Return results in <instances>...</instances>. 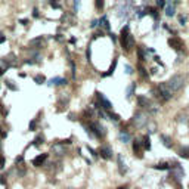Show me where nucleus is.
I'll return each instance as SVG.
<instances>
[{"label":"nucleus","instance_id":"nucleus-42","mask_svg":"<svg viewBox=\"0 0 189 189\" xmlns=\"http://www.w3.org/2000/svg\"><path fill=\"white\" fill-rule=\"evenodd\" d=\"M22 160H24V157H22V155H19V157H18V158H16V162H21V161H22Z\"/></svg>","mask_w":189,"mask_h":189},{"label":"nucleus","instance_id":"nucleus-11","mask_svg":"<svg viewBox=\"0 0 189 189\" xmlns=\"http://www.w3.org/2000/svg\"><path fill=\"white\" fill-rule=\"evenodd\" d=\"M179 2H173V3H169L166 6V15L167 16H173L176 14V5H177Z\"/></svg>","mask_w":189,"mask_h":189},{"label":"nucleus","instance_id":"nucleus-12","mask_svg":"<svg viewBox=\"0 0 189 189\" xmlns=\"http://www.w3.org/2000/svg\"><path fill=\"white\" fill-rule=\"evenodd\" d=\"M160 139L162 142V145H164L166 148H171L173 146V142H171V137L167 136V134H160Z\"/></svg>","mask_w":189,"mask_h":189},{"label":"nucleus","instance_id":"nucleus-41","mask_svg":"<svg viewBox=\"0 0 189 189\" xmlns=\"http://www.w3.org/2000/svg\"><path fill=\"white\" fill-rule=\"evenodd\" d=\"M111 35V39H112V42H117V37H115V34H109Z\"/></svg>","mask_w":189,"mask_h":189},{"label":"nucleus","instance_id":"nucleus-45","mask_svg":"<svg viewBox=\"0 0 189 189\" xmlns=\"http://www.w3.org/2000/svg\"><path fill=\"white\" fill-rule=\"evenodd\" d=\"M0 148H2V143H0Z\"/></svg>","mask_w":189,"mask_h":189},{"label":"nucleus","instance_id":"nucleus-15","mask_svg":"<svg viewBox=\"0 0 189 189\" xmlns=\"http://www.w3.org/2000/svg\"><path fill=\"white\" fill-rule=\"evenodd\" d=\"M137 102H139V105L143 106V108H149L151 106V102H149V99L146 96H139V98H137Z\"/></svg>","mask_w":189,"mask_h":189},{"label":"nucleus","instance_id":"nucleus-7","mask_svg":"<svg viewBox=\"0 0 189 189\" xmlns=\"http://www.w3.org/2000/svg\"><path fill=\"white\" fill-rule=\"evenodd\" d=\"M130 6H132V3L120 5L118 9H117V15H118L120 18H127V16H129V12H130Z\"/></svg>","mask_w":189,"mask_h":189},{"label":"nucleus","instance_id":"nucleus-32","mask_svg":"<svg viewBox=\"0 0 189 189\" xmlns=\"http://www.w3.org/2000/svg\"><path fill=\"white\" fill-rule=\"evenodd\" d=\"M139 71H141V75L142 77H148V74H146V70L143 67H139Z\"/></svg>","mask_w":189,"mask_h":189},{"label":"nucleus","instance_id":"nucleus-22","mask_svg":"<svg viewBox=\"0 0 189 189\" xmlns=\"http://www.w3.org/2000/svg\"><path fill=\"white\" fill-rule=\"evenodd\" d=\"M179 155H180L182 158H189V148H182V149L179 151Z\"/></svg>","mask_w":189,"mask_h":189},{"label":"nucleus","instance_id":"nucleus-38","mask_svg":"<svg viewBox=\"0 0 189 189\" xmlns=\"http://www.w3.org/2000/svg\"><path fill=\"white\" fill-rule=\"evenodd\" d=\"M86 58H87V61H90V49H87V52H86Z\"/></svg>","mask_w":189,"mask_h":189},{"label":"nucleus","instance_id":"nucleus-25","mask_svg":"<svg viewBox=\"0 0 189 189\" xmlns=\"http://www.w3.org/2000/svg\"><path fill=\"white\" fill-rule=\"evenodd\" d=\"M33 143H34V145H35V146H40V145H42V143H43V136H42V134H40V136H39V137H37V139H34V142H33Z\"/></svg>","mask_w":189,"mask_h":189},{"label":"nucleus","instance_id":"nucleus-23","mask_svg":"<svg viewBox=\"0 0 189 189\" xmlns=\"http://www.w3.org/2000/svg\"><path fill=\"white\" fill-rule=\"evenodd\" d=\"M34 81H35L37 84H43V83L46 81V78H44V75L39 74V75H35V77H34Z\"/></svg>","mask_w":189,"mask_h":189},{"label":"nucleus","instance_id":"nucleus-2","mask_svg":"<svg viewBox=\"0 0 189 189\" xmlns=\"http://www.w3.org/2000/svg\"><path fill=\"white\" fill-rule=\"evenodd\" d=\"M183 81H185L183 75L176 74V75H173V77L167 81V86L170 87V90H171V92H176V90H179L180 87L183 86Z\"/></svg>","mask_w":189,"mask_h":189},{"label":"nucleus","instance_id":"nucleus-36","mask_svg":"<svg viewBox=\"0 0 189 189\" xmlns=\"http://www.w3.org/2000/svg\"><path fill=\"white\" fill-rule=\"evenodd\" d=\"M5 167V157H0V169Z\"/></svg>","mask_w":189,"mask_h":189},{"label":"nucleus","instance_id":"nucleus-30","mask_svg":"<svg viewBox=\"0 0 189 189\" xmlns=\"http://www.w3.org/2000/svg\"><path fill=\"white\" fill-rule=\"evenodd\" d=\"M157 6L158 8H164V6H167V3L164 2V0H157Z\"/></svg>","mask_w":189,"mask_h":189},{"label":"nucleus","instance_id":"nucleus-14","mask_svg":"<svg viewBox=\"0 0 189 189\" xmlns=\"http://www.w3.org/2000/svg\"><path fill=\"white\" fill-rule=\"evenodd\" d=\"M118 169H120V173L124 174V173H127V166H126V162L123 160V155L118 154Z\"/></svg>","mask_w":189,"mask_h":189},{"label":"nucleus","instance_id":"nucleus-3","mask_svg":"<svg viewBox=\"0 0 189 189\" xmlns=\"http://www.w3.org/2000/svg\"><path fill=\"white\" fill-rule=\"evenodd\" d=\"M158 96H160L162 100H169V99H171L173 92L170 90V87L167 86V83H161V84L158 86Z\"/></svg>","mask_w":189,"mask_h":189},{"label":"nucleus","instance_id":"nucleus-4","mask_svg":"<svg viewBox=\"0 0 189 189\" xmlns=\"http://www.w3.org/2000/svg\"><path fill=\"white\" fill-rule=\"evenodd\" d=\"M95 95H96V99H98V102L100 104V106H102L104 109H106V111L109 112V111H111V108H112V104H111L109 100H108V99H106L102 93H100V92H96Z\"/></svg>","mask_w":189,"mask_h":189},{"label":"nucleus","instance_id":"nucleus-27","mask_svg":"<svg viewBox=\"0 0 189 189\" xmlns=\"http://www.w3.org/2000/svg\"><path fill=\"white\" fill-rule=\"evenodd\" d=\"M6 86L9 87V89H14V90H18V87H16V86L14 84V81H10V80H8V81H6Z\"/></svg>","mask_w":189,"mask_h":189},{"label":"nucleus","instance_id":"nucleus-24","mask_svg":"<svg viewBox=\"0 0 189 189\" xmlns=\"http://www.w3.org/2000/svg\"><path fill=\"white\" fill-rule=\"evenodd\" d=\"M137 55H139V59H141V61H146V56H145V52H143L142 47L137 49Z\"/></svg>","mask_w":189,"mask_h":189},{"label":"nucleus","instance_id":"nucleus-33","mask_svg":"<svg viewBox=\"0 0 189 189\" xmlns=\"http://www.w3.org/2000/svg\"><path fill=\"white\" fill-rule=\"evenodd\" d=\"M33 16H34V18H39V16H40V12H39V9H35V8L33 9Z\"/></svg>","mask_w":189,"mask_h":189},{"label":"nucleus","instance_id":"nucleus-43","mask_svg":"<svg viewBox=\"0 0 189 189\" xmlns=\"http://www.w3.org/2000/svg\"><path fill=\"white\" fill-rule=\"evenodd\" d=\"M5 40H6V37H5V35L0 37V43H5Z\"/></svg>","mask_w":189,"mask_h":189},{"label":"nucleus","instance_id":"nucleus-26","mask_svg":"<svg viewBox=\"0 0 189 189\" xmlns=\"http://www.w3.org/2000/svg\"><path fill=\"white\" fill-rule=\"evenodd\" d=\"M108 115L111 117V120H114V121H120V115H118V114H114V112H111V111H109V112H108Z\"/></svg>","mask_w":189,"mask_h":189},{"label":"nucleus","instance_id":"nucleus-37","mask_svg":"<svg viewBox=\"0 0 189 189\" xmlns=\"http://www.w3.org/2000/svg\"><path fill=\"white\" fill-rule=\"evenodd\" d=\"M50 6H52V8H55V9L61 8V5H59V3H55V2H50Z\"/></svg>","mask_w":189,"mask_h":189},{"label":"nucleus","instance_id":"nucleus-13","mask_svg":"<svg viewBox=\"0 0 189 189\" xmlns=\"http://www.w3.org/2000/svg\"><path fill=\"white\" fill-rule=\"evenodd\" d=\"M118 139H120L123 143H129V142H130V134L126 132V130H121V132L118 133Z\"/></svg>","mask_w":189,"mask_h":189},{"label":"nucleus","instance_id":"nucleus-10","mask_svg":"<svg viewBox=\"0 0 189 189\" xmlns=\"http://www.w3.org/2000/svg\"><path fill=\"white\" fill-rule=\"evenodd\" d=\"M47 160V154H42V155H39V157H35L34 160H33V164L35 166V167H42L43 164H44V161Z\"/></svg>","mask_w":189,"mask_h":189},{"label":"nucleus","instance_id":"nucleus-29","mask_svg":"<svg viewBox=\"0 0 189 189\" xmlns=\"http://www.w3.org/2000/svg\"><path fill=\"white\" fill-rule=\"evenodd\" d=\"M99 25H100V24H99V19H93L92 24H90V27H92V28H98Z\"/></svg>","mask_w":189,"mask_h":189},{"label":"nucleus","instance_id":"nucleus-18","mask_svg":"<svg viewBox=\"0 0 189 189\" xmlns=\"http://www.w3.org/2000/svg\"><path fill=\"white\" fill-rule=\"evenodd\" d=\"M115 67H117V59H114V61H112V64H111V67H109L108 72H104V74H102V77H108V75H112V74H114V70H115Z\"/></svg>","mask_w":189,"mask_h":189},{"label":"nucleus","instance_id":"nucleus-19","mask_svg":"<svg viewBox=\"0 0 189 189\" xmlns=\"http://www.w3.org/2000/svg\"><path fill=\"white\" fill-rule=\"evenodd\" d=\"M141 146H142V142H141V141H134V142H133V151H134V154H137L139 157H142V155H141Z\"/></svg>","mask_w":189,"mask_h":189},{"label":"nucleus","instance_id":"nucleus-44","mask_svg":"<svg viewBox=\"0 0 189 189\" xmlns=\"http://www.w3.org/2000/svg\"><path fill=\"white\" fill-rule=\"evenodd\" d=\"M118 189H127V186H121V188H118Z\"/></svg>","mask_w":189,"mask_h":189},{"label":"nucleus","instance_id":"nucleus-9","mask_svg":"<svg viewBox=\"0 0 189 189\" xmlns=\"http://www.w3.org/2000/svg\"><path fill=\"white\" fill-rule=\"evenodd\" d=\"M99 154H100V157H102V158L109 160V158H112V149L109 146H104V148L99 149Z\"/></svg>","mask_w":189,"mask_h":189},{"label":"nucleus","instance_id":"nucleus-34","mask_svg":"<svg viewBox=\"0 0 189 189\" xmlns=\"http://www.w3.org/2000/svg\"><path fill=\"white\" fill-rule=\"evenodd\" d=\"M87 149H89V152L92 154V157H95V158L98 157V152H96V151H93V149H92L90 146H87Z\"/></svg>","mask_w":189,"mask_h":189},{"label":"nucleus","instance_id":"nucleus-20","mask_svg":"<svg viewBox=\"0 0 189 189\" xmlns=\"http://www.w3.org/2000/svg\"><path fill=\"white\" fill-rule=\"evenodd\" d=\"M155 170H170V164H167V162H161V164H157L154 166Z\"/></svg>","mask_w":189,"mask_h":189},{"label":"nucleus","instance_id":"nucleus-6","mask_svg":"<svg viewBox=\"0 0 189 189\" xmlns=\"http://www.w3.org/2000/svg\"><path fill=\"white\" fill-rule=\"evenodd\" d=\"M169 44H170V47L171 49H174V50H182L183 47H185V44H183V42L179 39V37H170L169 39Z\"/></svg>","mask_w":189,"mask_h":189},{"label":"nucleus","instance_id":"nucleus-5","mask_svg":"<svg viewBox=\"0 0 189 189\" xmlns=\"http://www.w3.org/2000/svg\"><path fill=\"white\" fill-rule=\"evenodd\" d=\"M133 123L137 126V127H145L146 123H148V118L145 114H142V112H137V114H134L133 117Z\"/></svg>","mask_w":189,"mask_h":189},{"label":"nucleus","instance_id":"nucleus-21","mask_svg":"<svg viewBox=\"0 0 189 189\" xmlns=\"http://www.w3.org/2000/svg\"><path fill=\"white\" fill-rule=\"evenodd\" d=\"M142 145H143V148L145 149H151V139H149V136H145L143 137V142H142Z\"/></svg>","mask_w":189,"mask_h":189},{"label":"nucleus","instance_id":"nucleus-8","mask_svg":"<svg viewBox=\"0 0 189 189\" xmlns=\"http://www.w3.org/2000/svg\"><path fill=\"white\" fill-rule=\"evenodd\" d=\"M68 81L65 78H62V77H53V78H50L47 81V86H65Z\"/></svg>","mask_w":189,"mask_h":189},{"label":"nucleus","instance_id":"nucleus-39","mask_svg":"<svg viewBox=\"0 0 189 189\" xmlns=\"http://www.w3.org/2000/svg\"><path fill=\"white\" fill-rule=\"evenodd\" d=\"M96 6H98V8L100 9V8H102V6H104V2H96Z\"/></svg>","mask_w":189,"mask_h":189},{"label":"nucleus","instance_id":"nucleus-17","mask_svg":"<svg viewBox=\"0 0 189 189\" xmlns=\"http://www.w3.org/2000/svg\"><path fill=\"white\" fill-rule=\"evenodd\" d=\"M134 89H136V83H132L130 86H127V89H126V98L130 99L134 93Z\"/></svg>","mask_w":189,"mask_h":189},{"label":"nucleus","instance_id":"nucleus-35","mask_svg":"<svg viewBox=\"0 0 189 189\" xmlns=\"http://www.w3.org/2000/svg\"><path fill=\"white\" fill-rule=\"evenodd\" d=\"M72 6H74V10L77 12V10H78V8H80V2H74V3H72Z\"/></svg>","mask_w":189,"mask_h":189},{"label":"nucleus","instance_id":"nucleus-40","mask_svg":"<svg viewBox=\"0 0 189 189\" xmlns=\"http://www.w3.org/2000/svg\"><path fill=\"white\" fill-rule=\"evenodd\" d=\"M19 22H21L22 25H25V24H28V19H19Z\"/></svg>","mask_w":189,"mask_h":189},{"label":"nucleus","instance_id":"nucleus-16","mask_svg":"<svg viewBox=\"0 0 189 189\" xmlns=\"http://www.w3.org/2000/svg\"><path fill=\"white\" fill-rule=\"evenodd\" d=\"M99 24L102 25V27H104V28H105L106 31H109V30H111V25H109V19H108V16H106V15H104L102 18L99 19Z\"/></svg>","mask_w":189,"mask_h":189},{"label":"nucleus","instance_id":"nucleus-28","mask_svg":"<svg viewBox=\"0 0 189 189\" xmlns=\"http://www.w3.org/2000/svg\"><path fill=\"white\" fill-rule=\"evenodd\" d=\"M124 70H126V74H133V68H132V65H129V64L124 65Z\"/></svg>","mask_w":189,"mask_h":189},{"label":"nucleus","instance_id":"nucleus-1","mask_svg":"<svg viewBox=\"0 0 189 189\" xmlns=\"http://www.w3.org/2000/svg\"><path fill=\"white\" fill-rule=\"evenodd\" d=\"M120 43L123 46V49L129 50L133 47L134 44V40H133V35L129 33V25H126V27L121 30V37H120Z\"/></svg>","mask_w":189,"mask_h":189},{"label":"nucleus","instance_id":"nucleus-31","mask_svg":"<svg viewBox=\"0 0 189 189\" xmlns=\"http://www.w3.org/2000/svg\"><path fill=\"white\" fill-rule=\"evenodd\" d=\"M179 24H180V25H185V24H186V16H185V15H180V16H179Z\"/></svg>","mask_w":189,"mask_h":189}]
</instances>
